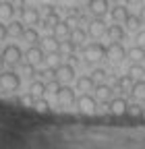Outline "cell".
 I'll use <instances>...</instances> for the list:
<instances>
[{"instance_id":"7a4b0ae2","label":"cell","mask_w":145,"mask_h":149,"mask_svg":"<svg viewBox=\"0 0 145 149\" xmlns=\"http://www.w3.org/2000/svg\"><path fill=\"white\" fill-rule=\"evenodd\" d=\"M83 56L87 58V62H98V60L106 58V48H104L100 42H93V44L85 46V50H83Z\"/></svg>"},{"instance_id":"f546056e","label":"cell","mask_w":145,"mask_h":149,"mask_svg":"<svg viewBox=\"0 0 145 149\" xmlns=\"http://www.w3.org/2000/svg\"><path fill=\"white\" fill-rule=\"evenodd\" d=\"M33 108L38 110V112H48V110H50V104H48L46 100L40 97V100H35V102H33Z\"/></svg>"},{"instance_id":"1f68e13d","label":"cell","mask_w":145,"mask_h":149,"mask_svg":"<svg viewBox=\"0 0 145 149\" xmlns=\"http://www.w3.org/2000/svg\"><path fill=\"white\" fill-rule=\"evenodd\" d=\"M58 89H60V83H58L56 79H52V81L46 85V91H50V93H58Z\"/></svg>"},{"instance_id":"5b68a950","label":"cell","mask_w":145,"mask_h":149,"mask_svg":"<svg viewBox=\"0 0 145 149\" xmlns=\"http://www.w3.org/2000/svg\"><path fill=\"white\" fill-rule=\"evenodd\" d=\"M77 108H79L81 112H85V114H93L96 108H98V102L89 95V93H83V95L77 100Z\"/></svg>"},{"instance_id":"9a60e30c","label":"cell","mask_w":145,"mask_h":149,"mask_svg":"<svg viewBox=\"0 0 145 149\" xmlns=\"http://www.w3.org/2000/svg\"><path fill=\"white\" fill-rule=\"evenodd\" d=\"M70 25H68V21H60L56 27H54V37L56 40H66V37L70 35Z\"/></svg>"},{"instance_id":"6da1fadb","label":"cell","mask_w":145,"mask_h":149,"mask_svg":"<svg viewBox=\"0 0 145 149\" xmlns=\"http://www.w3.org/2000/svg\"><path fill=\"white\" fill-rule=\"evenodd\" d=\"M19 85H21V79L17 72H13V70L0 72V89L2 91H17Z\"/></svg>"},{"instance_id":"30bf717a","label":"cell","mask_w":145,"mask_h":149,"mask_svg":"<svg viewBox=\"0 0 145 149\" xmlns=\"http://www.w3.org/2000/svg\"><path fill=\"white\" fill-rule=\"evenodd\" d=\"M106 23L102 21V17H98V19H93V21L91 23H89V35H91V37H96V40H98V37H102L104 33H106Z\"/></svg>"},{"instance_id":"f1b7e54d","label":"cell","mask_w":145,"mask_h":149,"mask_svg":"<svg viewBox=\"0 0 145 149\" xmlns=\"http://www.w3.org/2000/svg\"><path fill=\"white\" fill-rule=\"evenodd\" d=\"M129 74H131L133 79H139V77H143V74H145V68H143L141 64H137V62H135V64L129 68Z\"/></svg>"},{"instance_id":"4dcf8cb0","label":"cell","mask_w":145,"mask_h":149,"mask_svg":"<svg viewBox=\"0 0 145 149\" xmlns=\"http://www.w3.org/2000/svg\"><path fill=\"white\" fill-rule=\"evenodd\" d=\"M141 106L139 104H129V108H126V114H131V116H139L141 114Z\"/></svg>"},{"instance_id":"d4e9b609","label":"cell","mask_w":145,"mask_h":149,"mask_svg":"<svg viewBox=\"0 0 145 149\" xmlns=\"http://www.w3.org/2000/svg\"><path fill=\"white\" fill-rule=\"evenodd\" d=\"M93 77H79L77 79V87L81 89V91H91L93 89Z\"/></svg>"},{"instance_id":"9c48e42d","label":"cell","mask_w":145,"mask_h":149,"mask_svg":"<svg viewBox=\"0 0 145 149\" xmlns=\"http://www.w3.org/2000/svg\"><path fill=\"white\" fill-rule=\"evenodd\" d=\"M108 108H110L112 114L120 116V114H126V108H129V104H126L124 97H116V100H110V102H108Z\"/></svg>"},{"instance_id":"277c9868","label":"cell","mask_w":145,"mask_h":149,"mask_svg":"<svg viewBox=\"0 0 145 149\" xmlns=\"http://www.w3.org/2000/svg\"><path fill=\"white\" fill-rule=\"evenodd\" d=\"M124 56H126V50H124L122 44H118V42H112L110 46L106 48V58L112 60V62H122Z\"/></svg>"},{"instance_id":"cb8c5ba5","label":"cell","mask_w":145,"mask_h":149,"mask_svg":"<svg viewBox=\"0 0 145 149\" xmlns=\"http://www.w3.org/2000/svg\"><path fill=\"white\" fill-rule=\"evenodd\" d=\"M85 37H87V33H85L83 29H79V27H77V29H72V31H70L68 40H70V42H75L77 46H81V44L85 42Z\"/></svg>"},{"instance_id":"7c38bea8","label":"cell","mask_w":145,"mask_h":149,"mask_svg":"<svg viewBox=\"0 0 145 149\" xmlns=\"http://www.w3.org/2000/svg\"><path fill=\"white\" fill-rule=\"evenodd\" d=\"M75 77V68L70 64H58L56 66V79L58 81H70Z\"/></svg>"},{"instance_id":"b9f144b4","label":"cell","mask_w":145,"mask_h":149,"mask_svg":"<svg viewBox=\"0 0 145 149\" xmlns=\"http://www.w3.org/2000/svg\"><path fill=\"white\" fill-rule=\"evenodd\" d=\"M2 64H4V60H2V56H0V66H2Z\"/></svg>"},{"instance_id":"d590c367","label":"cell","mask_w":145,"mask_h":149,"mask_svg":"<svg viewBox=\"0 0 145 149\" xmlns=\"http://www.w3.org/2000/svg\"><path fill=\"white\" fill-rule=\"evenodd\" d=\"M6 35H8V27L4 23H0V40H4Z\"/></svg>"},{"instance_id":"e575fe53","label":"cell","mask_w":145,"mask_h":149,"mask_svg":"<svg viewBox=\"0 0 145 149\" xmlns=\"http://www.w3.org/2000/svg\"><path fill=\"white\" fill-rule=\"evenodd\" d=\"M135 42H137L139 46H145V31H139V33H137V37H135Z\"/></svg>"},{"instance_id":"ba28073f","label":"cell","mask_w":145,"mask_h":149,"mask_svg":"<svg viewBox=\"0 0 145 149\" xmlns=\"http://www.w3.org/2000/svg\"><path fill=\"white\" fill-rule=\"evenodd\" d=\"M25 58H27V62L29 64H40V62H44V50L42 48H38V46H31L27 52H25Z\"/></svg>"},{"instance_id":"8d00e7d4","label":"cell","mask_w":145,"mask_h":149,"mask_svg":"<svg viewBox=\"0 0 145 149\" xmlns=\"http://www.w3.org/2000/svg\"><path fill=\"white\" fill-rule=\"evenodd\" d=\"M93 77H96V79H102V77H106V70H102V68H98V70L93 72Z\"/></svg>"},{"instance_id":"8fae6325","label":"cell","mask_w":145,"mask_h":149,"mask_svg":"<svg viewBox=\"0 0 145 149\" xmlns=\"http://www.w3.org/2000/svg\"><path fill=\"white\" fill-rule=\"evenodd\" d=\"M23 15V25H35V23H40V13L38 8H31V6H25L21 10Z\"/></svg>"},{"instance_id":"2e32d148","label":"cell","mask_w":145,"mask_h":149,"mask_svg":"<svg viewBox=\"0 0 145 149\" xmlns=\"http://www.w3.org/2000/svg\"><path fill=\"white\" fill-rule=\"evenodd\" d=\"M96 100H100V102H110V100H112V87H110V85H98V87H96Z\"/></svg>"},{"instance_id":"83f0119b","label":"cell","mask_w":145,"mask_h":149,"mask_svg":"<svg viewBox=\"0 0 145 149\" xmlns=\"http://www.w3.org/2000/svg\"><path fill=\"white\" fill-rule=\"evenodd\" d=\"M15 13V8L10 6V2H2L0 4V19H10Z\"/></svg>"},{"instance_id":"4fadbf2b","label":"cell","mask_w":145,"mask_h":149,"mask_svg":"<svg viewBox=\"0 0 145 149\" xmlns=\"http://www.w3.org/2000/svg\"><path fill=\"white\" fill-rule=\"evenodd\" d=\"M106 35L110 37L112 42H120V40H124L126 31L122 29V25H118V23H116V25H110V27L106 29Z\"/></svg>"},{"instance_id":"ffe728a7","label":"cell","mask_w":145,"mask_h":149,"mask_svg":"<svg viewBox=\"0 0 145 149\" xmlns=\"http://www.w3.org/2000/svg\"><path fill=\"white\" fill-rule=\"evenodd\" d=\"M126 56H129L133 62H141L145 58V48L143 46H135V48H131L129 52H126Z\"/></svg>"},{"instance_id":"8992f818","label":"cell","mask_w":145,"mask_h":149,"mask_svg":"<svg viewBox=\"0 0 145 149\" xmlns=\"http://www.w3.org/2000/svg\"><path fill=\"white\" fill-rule=\"evenodd\" d=\"M56 100H58L60 106H72V104L77 102L75 100V91H72L70 87H62V85H60V89L56 93Z\"/></svg>"},{"instance_id":"ab89813d","label":"cell","mask_w":145,"mask_h":149,"mask_svg":"<svg viewBox=\"0 0 145 149\" xmlns=\"http://www.w3.org/2000/svg\"><path fill=\"white\" fill-rule=\"evenodd\" d=\"M139 17H141V21H143V23H145V8H143V10H141V15H139Z\"/></svg>"},{"instance_id":"3957f363","label":"cell","mask_w":145,"mask_h":149,"mask_svg":"<svg viewBox=\"0 0 145 149\" xmlns=\"http://www.w3.org/2000/svg\"><path fill=\"white\" fill-rule=\"evenodd\" d=\"M21 58H23V52H21L19 46H15V44L6 46V48L2 50V60H4V64L15 66V64H19V62H21Z\"/></svg>"},{"instance_id":"74e56055","label":"cell","mask_w":145,"mask_h":149,"mask_svg":"<svg viewBox=\"0 0 145 149\" xmlns=\"http://www.w3.org/2000/svg\"><path fill=\"white\" fill-rule=\"evenodd\" d=\"M141 0H126V6H139Z\"/></svg>"},{"instance_id":"7402d4cb","label":"cell","mask_w":145,"mask_h":149,"mask_svg":"<svg viewBox=\"0 0 145 149\" xmlns=\"http://www.w3.org/2000/svg\"><path fill=\"white\" fill-rule=\"evenodd\" d=\"M23 31H25L23 21H13L8 25V35H13V37H23Z\"/></svg>"},{"instance_id":"e0dca14e","label":"cell","mask_w":145,"mask_h":149,"mask_svg":"<svg viewBox=\"0 0 145 149\" xmlns=\"http://www.w3.org/2000/svg\"><path fill=\"white\" fill-rule=\"evenodd\" d=\"M60 23V17L56 15V10H52V4L48 6V17L44 19V27H50V29H54Z\"/></svg>"},{"instance_id":"52a82bcc","label":"cell","mask_w":145,"mask_h":149,"mask_svg":"<svg viewBox=\"0 0 145 149\" xmlns=\"http://www.w3.org/2000/svg\"><path fill=\"white\" fill-rule=\"evenodd\" d=\"M87 8L91 10V15H96V17H104L108 10H110V4H108V0H89Z\"/></svg>"},{"instance_id":"44dd1931","label":"cell","mask_w":145,"mask_h":149,"mask_svg":"<svg viewBox=\"0 0 145 149\" xmlns=\"http://www.w3.org/2000/svg\"><path fill=\"white\" fill-rule=\"evenodd\" d=\"M124 25H126V29L137 31V29L143 25V21H141V17H137V15H129V17L124 19Z\"/></svg>"},{"instance_id":"5bb4252c","label":"cell","mask_w":145,"mask_h":149,"mask_svg":"<svg viewBox=\"0 0 145 149\" xmlns=\"http://www.w3.org/2000/svg\"><path fill=\"white\" fill-rule=\"evenodd\" d=\"M110 15L114 19V23H124V19L129 17V8L122 6V4H116V6L110 8Z\"/></svg>"},{"instance_id":"60d3db41","label":"cell","mask_w":145,"mask_h":149,"mask_svg":"<svg viewBox=\"0 0 145 149\" xmlns=\"http://www.w3.org/2000/svg\"><path fill=\"white\" fill-rule=\"evenodd\" d=\"M89 0H77V4H87Z\"/></svg>"},{"instance_id":"d6986e66","label":"cell","mask_w":145,"mask_h":149,"mask_svg":"<svg viewBox=\"0 0 145 149\" xmlns=\"http://www.w3.org/2000/svg\"><path fill=\"white\" fill-rule=\"evenodd\" d=\"M131 93H133V97H135V100L145 102V81H137V83H133Z\"/></svg>"},{"instance_id":"603a6c76","label":"cell","mask_w":145,"mask_h":149,"mask_svg":"<svg viewBox=\"0 0 145 149\" xmlns=\"http://www.w3.org/2000/svg\"><path fill=\"white\" fill-rule=\"evenodd\" d=\"M116 85H118L120 91H131L133 89V77L131 74H122V77L116 81Z\"/></svg>"},{"instance_id":"ac0fdd59","label":"cell","mask_w":145,"mask_h":149,"mask_svg":"<svg viewBox=\"0 0 145 149\" xmlns=\"http://www.w3.org/2000/svg\"><path fill=\"white\" fill-rule=\"evenodd\" d=\"M42 46H44V50L50 52V54H54V52H58V50H60V42H58L54 35H52V37H44Z\"/></svg>"},{"instance_id":"7bdbcfd3","label":"cell","mask_w":145,"mask_h":149,"mask_svg":"<svg viewBox=\"0 0 145 149\" xmlns=\"http://www.w3.org/2000/svg\"><path fill=\"white\" fill-rule=\"evenodd\" d=\"M141 4H143V6H145V0H141Z\"/></svg>"},{"instance_id":"836d02e7","label":"cell","mask_w":145,"mask_h":149,"mask_svg":"<svg viewBox=\"0 0 145 149\" xmlns=\"http://www.w3.org/2000/svg\"><path fill=\"white\" fill-rule=\"evenodd\" d=\"M19 102H21L23 106H31V108H33V102H35V97L31 95V93H27V95H23V97H21Z\"/></svg>"},{"instance_id":"484cf974","label":"cell","mask_w":145,"mask_h":149,"mask_svg":"<svg viewBox=\"0 0 145 149\" xmlns=\"http://www.w3.org/2000/svg\"><path fill=\"white\" fill-rule=\"evenodd\" d=\"M29 93H31L33 97H40V95H44V93H46V83H42V81H35V83H31Z\"/></svg>"},{"instance_id":"d6a6232c","label":"cell","mask_w":145,"mask_h":149,"mask_svg":"<svg viewBox=\"0 0 145 149\" xmlns=\"http://www.w3.org/2000/svg\"><path fill=\"white\" fill-rule=\"evenodd\" d=\"M8 2H10V6L15 8V10H23L27 4H25V0H8Z\"/></svg>"},{"instance_id":"f35d334b","label":"cell","mask_w":145,"mask_h":149,"mask_svg":"<svg viewBox=\"0 0 145 149\" xmlns=\"http://www.w3.org/2000/svg\"><path fill=\"white\" fill-rule=\"evenodd\" d=\"M40 2H42L44 6H50V4H54V0H40Z\"/></svg>"},{"instance_id":"4316f807","label":"cell","mask_w":145,"mask_h":149,"mask_svg":"<svg viewBox=\"0 0 145 149\" xmlns=\"http://www.w3.org/2000/svg\"><path fill=\"white\" fill-rule=\"evenodd\" d=\"M23 37H25V40H27L29 44H35V42H40V33H38V31H35L33 27H29V29H25V31H23Z\"/></svg>"}]
</instances>
